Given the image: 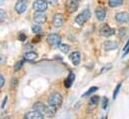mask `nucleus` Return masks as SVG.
Instances as JSON below:
<instances>
[{"instance_id": "20", "label": "nucleus", "mask_w": 129, "mask_h": 119, "mask_svg": "<svg viewBox=\"0 0 129 119\" xmlns=\"http://www.w3.org/2000/svg\"><path fill=\"white\" fill-rule=\"evenodd\" d=\"M97 90H98V87H97V86H92V87H90L89 89L87 90L86 92H84V94L82 95V97H87V96H89V95H91L92 93H94V92H96Z\"/></svg>"}, {"instance_id": "6", "label": "nucleus", "mask_w": 129, "mask_h": 119, "mask_svg": "<svg viewBox=\"0 0 129 119\" xmlns=\"http://www.w3.org/2000/svg\"><path fill=\"white\" fill-rule=\"evenodd\" d=\"M48 8V2L46 0H35L33 2V9L35 11H45Z\"/></svg>"}, {"instance_id": "4", "label": "nucleus", "mask_w": 129, "mask_h": 119, "mask_svg": "<svg viewBox=\"0 0 129 119\" xmlns=\"http://www.w3.org/2000/svg\"><path fill=\"white\" fill-rule=\"evenodd\" d=\"M47 43L52 47H58V45L61 43V36L57 33H51L47 36Z\"/></svg>"}, {"instance_id": "13", "label": "nucleus", "mask_w": 129, "mask_h": 119, "mask_svg": "<svg viewBox=\"0 0 129 119\" xmlns=\"http://www.w3.org/2000/svg\"><path fill=\"white\" fill-rule=\"evenodd\" d=\"M69 59L71 60V62L73 63V65H75V66L79 65L80 64V61H81V54H80V52H78V51L72 52L69 55Z\"/></svg>"}, {"instance_id": "32", "label": "nucleus", "mask_w": 129, "mask_h": 119, "mask_svg": "<svg viewBox=\"0 0 129 119\" xmlns=\"http://www.w3.org/2000/svg\"><path fill=\"white\" fill-rule=\"evenodd\" d=\"M4 3V0H0V5H2Z\"/></svg>"}, {"instance_id": "7", "label": "nucleus", "mask_w": 129, "mask_h": 119, "mask_svg": "<svg viewBox=\"0 0 129 119\" xmlns=\"http://www.w3.org/2000/svg\"><path fill=\"white\" fill-rule=\"evenodd\" d=\"M33 19H34V22H36L37 24H43V23L46 22L47 16L44 13V11H36L34 13Z\"/></svg>"}, {"instance_id": "17", "label": "nucleus", "mask_w": 129, "mask_h": 119, "mask_svg": "<svg viewBox=\"0 0 129 119\" xmlns=\"http://www.w3.org/2000/svg\"><path fill=\"white\" fill-rule=\"evenodd\" d=\"M74 80H75V74L74 73H70L69 75H68V77H67V79L64 81V85L65 87H67V88H69L72 84H73V82H74Z\"/></svg>"}, {"instance_id": "18", "label": "nucleus", "mask_w": 129, "mask_h": 119, "mask_svg": "<svg viewBox=\"0 0 129 119\" xmlns=\"http://www.w3.org/2000/svg\"><path fill=\"white\" fill-rule=\"evenodd\" d=\"M123 4V0H108V5L112 8L119 7Z\"/></svg>"}, {"instance_id": "24", "label": "nucleus", "mask_w": 129, "mask_h": 119, "mask_svg": "<svg viewBox=\"0 0 129 119\" xmlns=\"http://www.w3.org/2000/svg\"><path fill=\"white\" fill-rule=\"evenodd\" d=\"M98 102H99V97H98V96H93V97L90 99L89 104H90V105H96Z\"/></svg>"}, {"instance_id": "9", "label": "nucleus", "mask_w": 129, "mask_h": 119, "mask_svg": "<svg viewBox=\"0 0 129 119\" xmlns=\"http://www.w3.org/2000/svg\"><path fill=\"white\" fill-rule=\"evenodd\" d=\"M115 20L118 23H128L129 14L127 12H118L115 15Z\"/></svg>"}, {"instance_id": "3", "label": "nucleus", "mask_w": 129, "mask_h": 119, "mask_svg": "<svg viewBox=\"0 0 129 119\" xmlns=\"http://www.w3.org/2000/svg\"><path fill=\"white\" fill-rule=\"evenodd\" d=\"M91 17V13H90V10L89 9H85V10H83L80 14H78L76 17H75V22H76V24H78V25H83V24H85L87 21H88V19Z\"/></svg>"}, {"instance_id": "27", "label": "nucleus", "mask_w": 129, "mask_h": 119, "mask_svg": "<svg viewBox=\"0 0 129 119\" xmlns=\"http://www.w3.org/2000/svg\"><path fill=\"white\" fill-rule=\"evenodd\" d=\"M4 83H5V78L2 74H0V89L4 86Z\"/></svg>"}, {"instance_id": "10", "label": "nucleus", "mask_w": 129, "mask_h": 119, "mask_svg": "<svg viewBox=\"0 0 129 119\" xmlns=\"http://www.w3.org/2000/svg\"><path fill=\"white\" fill-rule=\"evenodd\" d=\"M52 23L55 27H61L64 23V16L63 14L61 13H57L53 16V19H52Z\"/></svg>"}, {"instance_id": "31", "label": "nucleus", "mask_w": 129, "mask_h": 119, "mask_svg": "<svg viewBox=\"0 0 129 119\" xmlns=\"http://www.w3.org/2000/svg\"><path fill=\"white\" fill-rule=\"evenodd\" d=\"M7 99H8V97H7V96H5V97H4V99H3L2 105H1V107H2V108H4V107H5V104H6V102H7Z\"/></svg>"}, {"instance_id": "28", "label": "nucleus", "mask_w": 129, "mask_h": 119, "mask_svg": "<svg viewBox=\"0 0 129 119\" xmlns=\"http://www.w3.org/2000/svg\"><path fill=\"white\" fill-rule=\"evenodd\" d=\"M107 103H108V99H107V97H104V98H103V105H102V107H103L104 109L107 107Z\"/></svg>"}, {"instance_id": "23", "label": "nucleus", "mask_w": 129, "mask_h": 119, "mask_svg": "<svg viewBox=\"0 0 129 119\" xmlns=\"http://www.w3.org/2000/svg\"><path fill=\"white\" fill-rule=\"evenodd\" d=\"M121 86H122L121 83H119V84L116 86V88H115V90H114V93H113V98H114V99H116V97H117L119 91H120V89H121Z\"/></svg>"}, {"instance_id": "21", "label": "nucleus", "mask_w": 129, "mask_h": 119, "mask_svg": "<svg viewBox=\"0 0 129 119\" xmlns=\"http://www.w3.org/2000/svg\"><path fill=\"white\" fill-rule=\"evenodd\" d=\"M7 17V13L4 9H0V22H3Z\"/></svg>"}, {"instance_id": "14", "label": "nucleus", "mask_w": 129, "mask_h": 119, "mask_svg": "<svg viewBox=\"0 0 129 119\" xmlns=\"http://www.w3.org/2000/svg\"><path fill=\"white\" fill-rule=\"evenodd\" d=\"M38 57V54L34 51H29V52H26L24 55H23V59L27 60V61H34L35 59H37Z\"/></svg>"}, {"instance_id": "34", "label": "nucleus", "mask_w": 129, "mask_h": 119, "mask_svg": "<svg viewBox=\"0 0 129 119\" xmlns=\"http://www.w3.org/2000/svg\"><path fill=\"white\" fill-rule=\"evenodd\" d=\"M76 1H78V0H76Z\"/></svg>"}, {"instance_id": "29", "label": "nucleus", "mask_w": 129, "mask_h": 119, "mask_svg": "<svg viewBox=\"0 0 129 119\" xmlns=\"http://www.w3.org/2000/svg\"><path fill=\"white\" fill-rule=\"evenodd\" d=\"M125 33H126V28H121V29H119V36H120V37H122Z\"/></svg>"}, {"instance_id": "16", "label": "nucleus", "mask_w": 129, "mask_h": 119, "mask_svg": "<svg viewBox=\"0 0 129 119\" xmlns=\"http://www.w3.org/2000/svg\"><path fill=\"white\" fill-rule=\"evenodd\" d=\"M95 16L99 21H103L106 17V11L104 9H101V8H98L95 10Z\"/></svg>"}, {"instance_id": "8", "label": "nucleus", "mask_w": 129, "mask_h": 119, "mask_svg": "<svg viewBox=\"0 0 129 119\" xmlns=\"http://www.w3.org/2000/svg\"><path fill=\"white\" fill-rule=\"evenodd\" d=\"M115 33V30L113 28H111L109 25L105 24L100 28V35L104 36V37H110Z\"/></svg>"}, {"instance_id": "15", "label": "nucleus", "mask_w": 129, "mask_h": 119, "mask_svg": "<svg viewBox=\"0 0 129 119\" xmlns=\"http://www.w3.org/2000/svg\"><path fill=\"white\" fill-rule=\"evenodd\" d=\"M77 8H78V3L76 2V1H74V0H69L68 1V3H67V9H68V11L69 12H75L76 10H77Z\"/></svg>"}, {"instance_id": "33", "label": "nucleus", "mask_w": 129, "mask_h": 119, "mask_svg": "<svg viewBox=\"0 0 129 119\" xmlns=\"http://www.w3.org/2000/svg\"><path fill=\"white\" fill-rule=\"evenodd\" d=\"M1 60H2V57H1V56H0V61H1Z\"/></svg>"}, {"instance_id": "30", "label": "nucleus", "mask_w": 129, "mask_h": 119, "mask_svg": "<svg viewBox=\"0 0 129 119\" xmlns=\"http://www.w3.org/2000/svg\"><path fill=\"white\" fill-rule=\"evenodd\" d=\"M25 39H26V35H25V34H23V33H20V34H19V40L24 41Z\"/></svg>"}, {"instance_id": "25", "label": "nucleus", "mask_w": 129, "mask_h": 119, "mask_svg": "<svg viewBox=\"0 0 129 119\" xmlns=\"http://www.w3.org/2000/svg\"><path fill=\"white\" fill-rule=\"evenodd\" d=\"M31 29H32L33 32H34V33H36V34L40 33V32H41V30H42L39 25H33L32 27H31Z\"/></svg>"}, {"instance_id": "12", "label": "nucleus", "mask_w": 129, "mask_h": 119, "mask_svg": "<svg viewBox=\"0 0 129 119\" xmlns=\"http://www.w3.org/2000/svg\"><path fill=\"white\" fill-rule=\"evenodd\" d=\"M24 118L25 119H43L44 116H43V114H41L39 111H37V110L34 109L32 111L27 112V113L25 114Z\"/></svg>"}, {"instance_id": "19", "label": "nucleus", "mask_w": 129, "mask_h": 119, "mask_svg": "<svg viewBox=\"0 0 129 119\" xmlns=\"http://www.w3.org/2000/svg\"><path fill=\"white\" fill-rule=\"evenodd\" d=\"M58 48H59V50H60L61 52H63V53H68L69 50H70V47H69L67 44H64V43H60V44L58 45Z\"/></svg>"}, {"instance_id": "26", "label": "nucleus", "mask_w": 129, "mask_h": 119, "mask_svg": "<svg viewBox=\"0 0 129 119\" xmlns=\"http://www.w3.org/2000/svg\"><path fill=\"white\" fill-rule=\"evenodd\" d=\"M128 53H129V41L126 43V46L124 47V54H123V57H125Z\"/></svg>"}, {"instance_id": "2", "label": "nucleus", "mask_w": 129, "mask_h": 119, "mask_svg": "<svg viewBox=\"0 0 129 119\" xmlns=\"http://www.w3.org/2000/svg\"><path fill=\"white\" fill-rule=\"evenodd\" d=\"M61 103H62V95L58 92H54L48 97V104L54 110L56 107L60 106Z\"/></svg>"}, {"instance_id": "22", "label": "nucleus", "mask_w": 129, "mask_h": 119, "mask_svg": "<svg viewBox=\"0 0 129 119\" xmlns=\"http://www.w3.org/2000/svg\"><path fill=\"white\" fill-rule=\"evenodd\" d=\"M23 63H24V61H23V60H20V61L16 62L15 66H14V71H19V70L21 69V67H22Z\"/></svg>"}, {"instance_id": "11", "label": "nucleus", "mask_w": 129, "mask_h": 119, "mask_svg": "<svg viewBox=\"0 0 129 119\" xmlns=\"http://www.w3.org/2000/svg\"><path fill=\"white\" fill-rule=\"evenodd\" d=\"M103 48L106 51H111V50H115L118 48V44L116 41H112V40H107L103 43Z\"/></svg>"}, {"instance_id": "1", "label": "nucleus", "mask_w": 129, "mask_h": 119, "mask_svg": "<svg viewBox=\"0 0 129 119\" xmlns=\"http://www.w3.org/2000/svg\"><path fill=\"white\" fill-rule=\"evenodd\" d=\"M33 109L39 111L41 114H43V116H52V115H54V113H55V110H54V109H52L50 106L47 107L45 104H43V103L40 102V101H37L36 103H34Z\"/></svg>"}, {"instance_id": "5", "label": "nucleus", "mask_w": 129, "mask_h": 119, "mask_svg": "<svg viewBox=\"0 0 129 119\" xmlns=\"http://www.w3.org/2000/svg\"><path fill=\"white\" fill-rule=\"evenodd\" d=\"M28 7V0H17L15 4V11L18 14H22L27 10Z\"/></svg>"}]
</instances>
